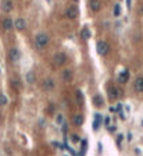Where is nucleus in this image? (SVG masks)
<instances>
[{
	"label": "nucleus",
	"mask_w": 143,
	"mask_h": 156,
	"mask_svg": "<svg viewBox=\"0 0 143 156\" xmlns=\"http://www.w3.org/2000/svg\"><path fill=\"white\" fill-rule=\"evenodd\" d=\"M49 42H50V38H49L47 34L40 32V34H38V35L35 36V48L39 49V50L46 48V46L49 45Z\"/></svg>",
	"instance_id": "1"
},
{
	"label": "nucleus",
	"mask_w": 143,
	"mask_h": 156,
	"mask_svg": "<svg viewBox=\"0 0 143 156\" xmlns=\"http://www.w3.org/2000/svg\"><path fill=\"white\" fill-rule=\"evenodd\" d=\"M78 16H79V8L76 7V6L71 4V6H68V7L65 8V17H67V18H70V20H75Z\"/></svg>",
	"instance_id": "2"
},
{
	"label": "nucleus",
	"mask_w": 143,
	"mask_h": 156,
	"mask_svg": "<svg viewBox=\"0 0 143 156\" xmlns=\"http://www.w3.org/2000/svg\"><path fill=\"white\" fill-rule=\"evenodd\" d=\"M96 50H97V53L100 56H106L108 53V50H110V46H108V43L106 40H99L96 43Z\"/></svg>",
	"instance_id": "3"
},
{
	"label": "nucleus",
	"mask_w": 143,
	"mask_h": 156,
	"mask_svg": "<svg viewBox=\"0 0 143 156\" xmlns=\"http://www.w3.org/2000/svg\"><path fill=\"white\" fill-rule=\"evenodd\" d=\"M65 61H67V54L64 52H59L54 54V57H53V63H54V66H57V67H61V66H64L65 64Z\"/></svg>",
	"instance_id": "4"
},
{
	"label": "nucleus",
	"mask_w": 143,
	"mask_h": 156,
	"mask_svg": "<svg viewBox=\"0 0 143 156\" xmlns=\"http://www.w3.org/2000/svg\"><path fill=\"white\" fill-rule=\"evenodd\" d=\"M20 57H21V53L17 48H11L8 50V59H10L11 63H17V61L20 60Z\"/></svg>",
	"instance_id": "5"
},
{
	"label": "nucleus",
	"mask_w": 143,
	"mask_h": 156,
	"mask_svg": "<svg viewBox=\"0 0 143 156\" xmlns=\"http://www.w3.org/2000/svg\"><path fill=\"white\" fill-rule=\"evenodd\" d=\"M0 8H1V11H4V13H10V11H13V8H14V3H13L11 0H1Z\"/></svg>",
	"instance_id": "6"
},
{
	"label": "nucleus",
	"mask_w": 143,
	"mask_h": 156,
	"mask_svg": "<svg viewBox=\"0 0 143 156\" xmlns=\"http://www.w3.org/2000/svg\"><path fill=\"white\" fill-rule=\"evenodd\" d=\"M89 8L93 13H99L102 10V1L100 0H89Z\"/></svg>",
	"instance_id": "7"
},
{
	"label": "nucleus",
	"mask_w": 143,
	"mask_h": 156,
	"mask_svg": "<svg viewBox=\"0 0 143 156\" xmlns=\"http://www.w3.org/2000/svg\"><path fill=\"white\" fill-rule=\"evenodd\" d=\"M1 28H3L4 31H11V29L14 28V22H13V20L10 17L3 18V21H1Z\"/></svg>",
	"instance_id": "8"
},
{
	"label": "nucleus",
	"mask_w": 143,
	"mask_h": 156,
	"mask_svg": "<svg viewBox=\"0 0 143 156\" xmlns=\"http://www.w3.org/2000/svg\"><path fill=\"white\" fill-rule=\"evenodd\" d=\"M119 95H121V91H119L117 87H110V88H108V98L111 100L118 99Z\"/></svg>",
	"instance_id": "9"
},
{
	"label": "nucleus",
	"mask_w": 143,
	"mask_h": 156,
	"mask_svg": "<svg viewBox=\"0 0 143 156\" xmlns=\"http://www.w3.org/2000/svg\"><path fill=\"white\" fill-rule=\"evenodd\" d=\"M14 28H16L17 31H24V29L27 28V21H25L24 18H17V20L14 21Z\"/></svg>",
	"instance_id": "10"
},
{
	"label": "nucleus",
	"mask_w": 143,
	"mask_h": 156,
	"mask_svg": "<svg viewBox=\"0 0 143 156\" xmlns=\"http://www.w3.org/2000/svg\"><path fill=\"white\" fill-rule=\"evenodd\" d=\"M54 87H56V82L53 78H46L43 81V89H46V91H52Z\"/></svg>",
	"instance_id": "11"
},
{
	"label": "nucleus",
	"mask_w": 143,
	"mask_h": 156,
	"mask_svg": "<svg viewBox=\"0 0 143 156\" xmlns=\"http://www.w3.org/2000/svg\"><path fill=\"white\" fill-rule=\"evenodd\" d=\"M133 88H135L136 92H143V75L138 77L135 80V84H133Z\"/></svg>",
	"instance_id": "12"
},
{
	"label": "nucleus",
	"mask_w": 143,
	"mask_h": 156,
	"mask_svg": "<svg viewBox=\"0 0 143 156\" xmlns=\"http://www.w3.org/2000/svg\"><path fill=\"white\" fill-rule=\"evenodd\" d=\"M102 121H103V117L100 113H95V121H93V130H99V127L102 125Z\"/></svg>",
	"instance_id": "13"
},
{
	"label": "nucleus",
	"mask_w": 143,
	"mask_h": 156,
	"mask_svg": "<svg viewBox=\"0 0 143 156\" xmlns=\"http://www.w3.org/2000/svg\"><path fill=\"white\" fill-rule=\"evenodd\" d=\"M128 80H129V71H128V70H124L122 72H119L118 74V82L125 84Z\"/></svg>",
	"instance_id": "14"
},
{
	"label": "nucleus",
	"mask_w": 143,
	"mask_h": 156,
	"mask_svg": "<svg viewBox=\"0 0 143 156\" xmlns=\"http://www.w3.org/2000/svg\"><path fill=\"white\" fill-rule=\"evenodd\" d=\"M93 104H95L96 107H102V106H103L104 100H103V98H102V95L93 96Z\"/></svg>",
	"instance_id": "15"
},
{
	"label": "nucleus",
	"mask_w": 143,
	"mask_h": 156,
	"mask_svg": "<svg viewBox=\"0 0 143 156\" xmlns=\"http://www.w3.org/2000/svg\"><path fill=\"white\" fill-rule=\"evenodd\" d=\"M81 36H82V39H85V40L90 39V36H92L90 29L87 28V27H84V28H82V31H81Z\"/></svg>",
	"instance_id": "16"
},
{
	"label": "nucleus",
	"mask_w": 143,
	"mask_h": 156,
	"mask_svg": "<svg viewBox=\"0 0 143 156\" xmlns=\"http://www.w3.org/2000/svg\"><path fill=\"white\" fill-rule=\"evenodd\" d=\"M71 80H72V70H70V68L64 70L63 71V81L68 82V81H71Z\"/></svg>",
	"instance_id": "17"
},
{
	"label": "nucleus",
	"mask_w": 143,
	"mask_h": 156,
	"mask_svg": "<svg viewBox=\"0 0 143 156\" xmlns=\"http://www.w3.org/2000/svg\"><path fill=\"white\" fill-rule=\"evenodd\" d=\"M72 123H74V125H76V127L82 125V124H84V116H82V114H75V117H74Z\"/></svg>",
	"instance_id": "18"
},
{
	"label": "nucleus",
	"mask_w": 143,
	"mask_h": 156,
	"mask_svg": "<svg viewBox=\"0 0 143 156\" xmlns=\"http://www.w3.org/2000/svg\"><path fill=\"white\" fill-rule=\"evenodd\" d=\"M35 80H36L35 72H33V71L27 72V82H28V84H33V82H35Z\"/></svg>",
	"instance_id": "19"
},
{
	"label": "nucleus",
	"mask_w": 143,
	"mask_h": 156,
	"mask_svg": "<svg viewBox=\"0 0 143 156\" xmlns=\"http://www.w3.org/2000/svg\"><path fill=\"white\" fill-rule=\"evenodd\" d=\"M7 103H8L7 96L4 95V93H0V104H7Z\"/></svg>",
	"instance_id": "20"
},
{
	"label": "nucleus",
	"mask_w": 143,
	"mask_h": 156,
	"mask_svg": "<svg viewBox=\"0 0 143 156\" xmlns=\"http://www.w3.org/2000/svg\"><path fill=\"white\" fill-rule=\"evenodd\" d=\"M76 99H78L79 103L84 102V93H82V91H76Z\"/></svg>",
	"instance_id": "21"
},
{
	"label": "nucleus",
	"mask_w": 143,
	"mask_h": 156,
	"mask_svg": "<svg viewBox=\"0 0 143 156\" xmlns=\"http://www.w3.org/2000/svg\"><path fill=\"white\" fill-rule=\"evenodd\" d=\"M119 13H121V7H119V4H115V6H114V16L118 17Z\"/></svg>",
	"instance_id": "22"
},
{
	"label": "nucleus",
	"mask_w": 143,
	"mask_h": 156,
	"mask_svg": "<svg viewBox=\"0 0 143 156\" xmlns=\"http://www.w3.org/2000/svg\"><path fill=\"white\" fill-rule=\"evenodd\" d=\"M56 123H57V124H63V123H64V121H63V114H57Z\"/></svg>",
	"instance_id": "23"
},
{
	"label": "nucleus",
	"mask_w": 143,
	"mask_h": 156,
	"mask_svg": "<svg viewBox=\"0 0 143 156\" xmlns=\"http://www.w3.org/2000/svg\"><path fill=\"white\" fill-rule=\"evenodd\" d=\"M11 87H13V88H16V89H20V82H18L17 80L11 81Z\"/></svg>",
	"instance_id": "24"
},
{
	"label": "nucleus",
	"mask_w": 143,
	"mask_h": 156,
	"mask_svg": "<svg viewBox=\"0 0 143 156\" xmlns=\"http://www.w3.org/2000/svg\"><path fill=\"white\" fill-rule=\"evenodd\" d=\"M72 142L78 144V142H81V138H79L78 135H76V134H74V135H72Z\"/></svg>",
	"instance_id": "25"
},
{
	"label": "nucleus",
	"mask_w": 143,
	"mask_h": 156,
	"mask_svg": "<svg viewBox=\"0 0 143 156\" xmlns=\"http://www.w3.org/2000/svg\"><path fill=\"white\" fill-rule=\"evenodd\" d=\"M86 145H87L86 140H84V141H81V146H82V151H86Z\"/></svg>",
	"instance_id": "26"
},
{
	"label": "nucleus",
	"mask_w": 143,
	"mask_h": 156,
	"mask_svg": "<svg viewBox=\"0 0 143 156\" xmlns=\"http://www.w3.org/2000/svg\"><path fill=\"white\" fill-rule=\"evenodd\" d=\"M52 144H53V146H57V148H60V149H65V148H64V145L59 144V142H56V141H54V142H52Z\"/></svg>",
	"instance_id": "27"
},
{
	"label": "nucleus",
	"mask_w": 143,
	"mask_h": 156,
	"mask_svg": "<svg viewBox=\"0 0 143 156\" xmlns=\"http://www.w3.org/2000/svg\"><path fill=\"white\" fill-rule=\"evenodd\" d=\"M122 138H124V135H118V138H117V144H121V141H122Z\"/></svg>",
	"instance_id": "28"
},
{
	"label": "nucleus",
	"mask_w": 143,
	"mask_h": 156,
	"mask_svg": "<svg viewBox=\"0 0 143 156\" xmlns=\"http://www.w3.org/2000/svg\"><path fill=\"white\" fill-rule=\"evenodd\" d=\"M104 123H106V125H110V117H106L104 119Z\"/></svg>",
	"instance_id": "29"
},
{
	"label": "nucleus",
	"mask_w": 143,
	"mask_h": 156,
	"mask_svg": "<svg viewBox=\"0 0 143 156\" xmlns=\"http://www.w3.org/2000/svg\"><path fill=\"white\" fill-rule=\"evenodd\" d=\"M63 132L64 134L67 132V124H65V123H63Z\"/></svg>",
	"instance_id": "30"
},
{
	"label": "nucleus",
	"mask_w": 143,
	"mask_h": 156,
	"mask_svg": "<svg viewBox=\"0 0 143 156\" xmlns=\"http://www.w3.org/2000/svg\"><path fill=\"white\" fill-rule=\"evenodd\" d=\"M119 117H121L122 120H125V119H127V117H125V114H124V112H119Z\"/></svg>",
	"instance_id": "31"
},
{
	"label": "nucleus",
	"mask_w": 143,
	"mask_h": 156,
	"mask_svg": "<svg viewBox=\"0 0 143 156\" xmlns=\"http://www.w3.org/2000/svg\"><path fill=\"white\" fill-rule=\"evenodd\" d=\"M117 110H118V107H113V106H111V107H110V112H111V113L117 112Z\"/></svg>",
	"instance_id": "32"
},
{
	"label": "nucleus",
	"mask_w": 143,
	"mask_h": 156,
	"mask_svg": "<svg viewBox=\"0 0 143 156\" xmlns=\"http://www.w3.org/2000/svg\"><path fill=\"white\" fill-rule=\"evenodd\" d=\"M128 141H132V134H131V132L128 134Z\"/></svg>",
	"instance_id": "33"
},
{
	"label": "nucleus",
	"mask_w": 143,
	"mask_h": 156,
	"mask_svg": "<svg viewBox=\"0 0 143 156\" xmlns=\"http://www.w3.org/2000/svg\"><path fill=\"white\" fill-rule=\"evenodd\" d=\"M127 3H128V7H131V0H127Z\"/></svg>",
	"instance_id": "34"
},
{
	"label": "nucleus",
	"mask_w": 143,
	"mask_h": 156,
	"mask_svg": "<svg viewBox=\"0 0 143 156\" xmlns=\"http://www.w3.org/2000/svg\"><path fill=\"white\" fill-rule=\"evenodd\" d=\"M72 1H74V3H78V1H79V0H72Z\"/></svg>",
	"instance_id": "35"
},
{
	"label": "nucleus",
	"mask_w": 143,
	"mask_h": 156,
	"mask_svg": "<svg viewBox=\"0 0 143 156\" xmlns=\"http://www.w3.org/2000/svg\"><path fill=\"white\" fill-rule=\"evenodd\" d=\"M142 13H143V7H142Z\"/></svg>",
	"instance_id": "36"
},
{
	"label": "nucleus",
	"mask_w": 143,
	"mask_h": 156,
	"mask_svg": "<svg viewBox=\"0 0 143 156\" xmlns=\"http://www.w3.org/2000/svg\"><path fill=\"white\" fill-rule=\"evenodd\" d=\"M0 72H1V70H0Z\"/></svg>",
	"instance_id": "37"
},
{
	"label": "nucleus",
	"mask_w": 143,
	"mask_h": 156,
	"mask_svg": "<svg viewBox=\"0 0 143 156\" xmlns=\"http://www.w3.org/2000/svg\"><path fill=\"white\" fill-rule=\"evenodd\" d=\"M65 156H67V155H65Z\"/></svg>",
	"instance_id": "38"
}]
</instances>
